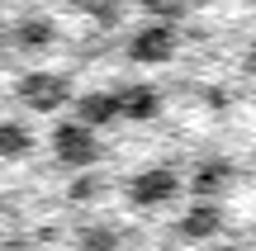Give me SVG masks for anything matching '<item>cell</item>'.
<instances>
[{
  "instance_id": "11",
  "label": "cell",
  "mask_w": 256,
  "mask_h": 251,
  "mask_svg": "<svg viewBox=\"0 0 256 251\" xmlns=\"http://www.w3.org/2000/svg\"><path fill=\"white\" fill-rule=\"evenodd\" d=\"M119 228L110 223H86L81 233H76V251H119Z\"/></svg>"
},
{
  "instance_id": "8",
  "label": "cell",
  "mask_w": 256,
  "mask_h": 251,
  "mask_svg": "<svg viewBox=\"0 0 256 251\" xmlns=\"http://www.w3.org/2000/svg\"><path fill=\"white\" fill-rule=\"evenodd\" d=\"M223 228V209L218 204H190L180 214V223H176V233L185 237V242H204V237H214Z\"/></svg>"
},
{
  "instance_id": "7",
  "label": "cell",
  "mask_w": 256,
  "mask_h": 251,
  "mask_svg": "<svg viewBox=\"0 0 256 251\" xmlns=\"http://www.w3.org/2000/svg\"><path fill=\"white\" fill-rule=\"evenodd\" d=\"M119 119V100H114V90H86L76 95V123H86V128H104V123Z\"/></svg>"
},
{
  "instance_id": "9",
  "label": "cell",
  "mask_w": 256,
  "mask_h": 251,
  "mask_svg": "<svg viewBox=\"0 0 256 251\" xmlns=\"http://www.w3.org/2000/svg\"><path fill=\"white\" fill-rule=\"evenodd\" d=\"M10 38H14L24 52H43V47L57 43V24H52L48 14H24L14 28H10Z\"/></svg>"
},
{
  "instance_id": "4",
  "label": "cell",
  "mask_w": 256,
  "mask_h": 251,
  "mask_svg": "<svg viewBox=\"0 0 256 251\" xmlns=\"http://www.w3.org/2000/svg\"><path fill=\"white\" fill-rule=\"evenodd\" d=\"M128 57L133 62H142V66H162V62H171L176 57V28L171 24H142V28H133V38H128Z\"/></svg>"
},
{
  "instance_id": "14",
  "label": "cell",
  "mask_w": 256,
  "mask_h": 251,
  "mask_svg": "<svg viewBox=\"0 0 256 251\" xmlns=\"http://www.w3.org/2000/svg\"><path fill=\"white\" fill-rule=\"evenodd\" d=\"M5 251H34V247H28V242H10Z\"/></svg>"
},
{
  "instance_id": "2",
  "label": "cell",
  "mask_w": 256,
  "mask_h": 251,
  "mask_svg": "<svg viewBox=\"0 0 256 251\" xmlns=\"http://www.w3.org/2000/svg\"><path fill=\"white\" fill-rule=\"evenodd\" d=\"M52 157L62 161V166H72V171H90L95 161H100V138H95L86 123L62 119L52 128Z\"/></svg>"
},
{
  "instance_id": "3",
  "label": "cell",
  "mask_w": 256,
  "mask_h": 251,
  "mask_svg": "<svg viewBox=\"0 0 256 251\" xmlns=\"http://www.w3.org/2000/svg\"><path fill=\"white\" fill-rule=\"evenodd\" d=\"M176 195H180V176L166 166H147L128 180V204H138V209H162Z\"/></svg>"
},
{
  "instance_id": "6",
  "label": "cell",
  "mask_w": 256,
  "mask_h": 251,
  "mask_svg": "<svg viewBox=\"0 0 256 251\" xmlns=\"http://www.w3.org/2000/svg\"><path fill=\"white\" fill-rule=\"evenodd\" d=\"M228 185H232V161L218 157V152H209L190 176V190L200 195V204H214V195H223Z\"/></svg>"
},
{
  "instance_id": "1",
  "label": "cell",
  "mask_w": 256,
  "mask_h": 251,
  "mask_svg": "<svg viewBox=\"0 0 256 251\" xmlns=\"http://www.w3.org/2000/svg\"><path fill=\"white\" fill-rule=\"evenodd\" d=\"M14 95L38 114H57L62 104H72V81L62 71H24L14 81Z\"/></svg>"
},
{
  "instance_id": "5",
  "label": "cell",
  "mask_w": 256,
  "mask_h": 251,
  "mask_svg": "<svg viewBox=\"0 0 256 251\" xmlns=\"http://www.w3.org/2000/svg\"><path fill=\"white\" fill-rule=\"evenodd\" d=\"M114 100H119V119H133V123H147L162 114V90L147 81H133V85H119L114 90Z\"/></svg>"
},
{
  "instance_id": "10",
  "label": "cell",
  "mask_w": 256,
  "mask_h": 251,
  "mask_svg": "<svg viewBox=\"0 0 256 251\" xmlns=\"http://www.w3.org/2000/svg\"><path fill=\"white\" fill-rule=\"evenodd\" d=\"M34 152V133H28L24 119H0V157L14 161V157H28Z\"/></svg>"
},
{
  "instance_id": "13",
  "label": "cell",
  "mask_w": 256,
  "mask_h": 251,
  "mask_svg": "<svg viewBox=\"0 0 256 251\" xmlns=\"http://www.w3.org/2000/svg\"><path fill=\"white\" fill-rule=\"evenodd\" d=\"M247 71L256 76V38H252V47H247Z\"/></svg>"
},
{
  "instance_id": "12",
  "label": "cell",
  "mask_w": 256,
  "mask_h": 251,
  "mask_svg": "<svg viewBox=\"0 0 256 251\" xmlns=\"http://www.w3.org/2000/svg\"><path fill=\"white\" fill-rule=\"evenodd\" d=\"M100 190H104V180L90 176V171H81V176L66 185V195H72V204H90V199H100Z\"/></svg>"
},
{
  "instance_id": "15",
  "label": "cell",
  "mask_w": 256,
  "mask_h": 251,
  "mask_svg": "<svg viewBox=\"0 0 256 251\" xmlns=\"http://www.w3.org/2000/svg\"><path fill=\"white\" fill-rule=\"evenodd\" d=\"M0 38H5V19H0Z\"/></svg>"
}]
</instances>
